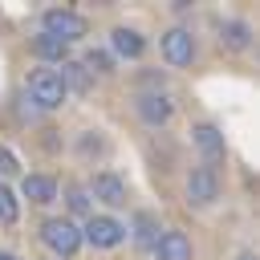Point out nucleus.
Listing matches in <instances>:
<instances>
[{
	"mask_svg": "<svg viewBox=\"0 0 260 260\" xmlns=\"http://www.w3.org/2000/svg\"><path fill=\"white\" fill-rule=\"evenodd\" d=\"M41 32L53 37V41L73 45V41H81V37L89 32V20H85L81 12H73V8H49V12L41 16Z\"/></svg>",
	"mask_w": 260,
	"mask_h": 260,
	"instance_id": "obj_1",
	"label": "nucleus"
},
{
	"mask_svg": "<svg viewBox=\"0 0 260 260\" xmlns=\"http://www.w3.org/2000/svg\"><path fill=\"white\" fill-rule=\"evenodd\" d=\"M41 240L49 244V252H57V256H73L85 240H81V228L73 223V219H65V215H53V219H45L41 223Z\"/></svg>",
	"mask_w": 260,
	"mask_h": 260,
	"instance_id": "obj_2",
	"label": "nucleus"
},
{
	"mask_svg": "<svg viewBox=\"0 0 260 260\" xmlns=\"http://www.w3.org/2000/svg\"><path fill=\"white\" fill-rule=\"evenodd\" d=\"M65 81H61V73L57 69H37L32 77H28V102H37V110H57L61 102H65Z\"/></svg>",
	"mask_w": 260,
	"mask_h": 260,
	"instance_id": "obj_3",
	"label": "nucleus"
},
{
	"mask_svg": "<svg viewBox=\"0 0 260 260\" xmlns=\"http://www.w3.org/2000/svg\"><path fill=\"white\" fill-rule=\"evenodd\" d=\"M81 240H89L93 248H118L126 240V228L114 215H89L85 228H81Z\"/></svg>",
	"mask_w": 260,
	"mask_h": 260,
	"instance_id": "obj_4",
	"label": "nucleus"
},
{
	"mask_svg": "<svg viewBox=\"0 0 260 260\" xmlns=\"http://www.w3.org/2000/svg\"><path fill=\"white\" fill-rule=\"evenodd\" d=\"M211 199H219V175H215V167H195L187 175V203L207 207Z\"/></svg>",
	"mask_w": 260,
	"mask_h": 260,
	"instance_id": "obj_5",
	"label": "nucleus"
},
{
	"mask_svg": "<svg viewBox=\"0 0 260 260\" xmlns=\"http://www.w3.org/2000/svg\"><path fill=\"white\" fill-rule=\"evenodd\" d=\"M162 57L171 65H191L195 61V37H191V28H167L162 32Z\"/></svg>",
	"mask_w": 260,
	"mask_h": 260,
	"instance_id": "obj_6",
	"label": "nucleus"
},
{
	"mask_svg": "<svg viewBox=\"0 0 260 260\" xmlns=\"http://www.w3.org/2000/svg\"><path fill=\"white\" fill-rule=\"evenodd\" d=\"M89 195L102 199L106 207H122V203H126V183H122L114 171H98L93 183H89Z\"/></svg>",
	"mask_w": 260,
	"mask_h": 260,
	"instance_id": "obj_7",
	"label": "nucleus"
},
{
	"mask_svg": "<svg viewBox=\"0 0 260 260\" xmlns=\"http://www.w3.org/2000/svg\"><path fill=\"white\" fill-rule=\"evenodd\" d=\"M191 138H195V146L203 150L207 162H219V158H223V134H219L211 122H199V126L191 130Z\"/></svg>",
	"mask_w": 260,
	"mask_h": 260,
	"instance_id": "obj_8",
	"label": "nucleus"
},
{
	"mask_svg": "<svg viewBox=\"0 0 260 260\" xmlns=\"http://www.w3.org/2000/svg\"><path fill=\"white\" fill-rule=\"evenodd\" d=\"M138 114H142V122L162 126V122L171 118V98H167V93H142V98H138Z\"/></svg>",
	"mask_w": 260,
	"mask_h": 260,
	"instance_id": "obj_9",
	"label": "nucleus"
},
{
	"mask_svg": "<svg viewBox=\"0 0 260 260\" xmlns=\"http://www.w3.org/2000/svg\"><path fill=\"white\" fill-rule=\"evenodd\" d=\"M154 252H158V260H191V240L183 232H162Z\"/></svg>",
	"mask_w": 260,
	"mask_h": 260,
	"instance_id": "obj_10",
	"label": "nucleus"
},
{
	"mask_svg": "<svg viewBox=\"0 0 260 260\" xmlns=\"http://www.w3.org/2000/svg\"><path fill=\"white\" fill-rule=\"evenodd\" d=\"M20 191H24V199H32V203H53V199H57V183H53L49 175H24Z\"/></svg>",
	"mask_w": 260,
	"mask_h": 260,
	"instance_id": "obj_11",
	"label": "nucleus"
},
{
	"mask_svg": "<svg viewBox=\"0 0 260 260\" xmlns=\"http://www.w3.org/2000/svg\"><path fill=\"white\" fill-rule=\"evenodd\" d=\"M110 45H114L118 57H130V61L142 57V49H146V41H142L134 28H114V32H110Z\"/></svg>",
	"mask_w": 260,
	"mask_h": 260,
	"instance_id": "obj_12",
	"label": "nucleus"
},
{
	"mask_svg": "<svg viewBox=\"0 0 260 260\" xmlns=\"http://www.w3.org/2000/svg\"><path fill=\"white\" fill-rule=\"evenodd\" d=\"M248 37H252V32H248L244 20H228V24L219 28V45H228V49H236V53L248 49Z\"/></svg>",
	"mask_w": 260,
	"mask_h": 260,
	"instance_id": "obj_13",
	"label": "nucleus"
},
{
	"mask_svg": "<svg viewBox=\"0 0 260 260\" xmlns=\"http://www.w3.org/2000/svg\"><path fill=\"white\" fill-rule=\"evenodd\" d=\"M32 53L41 57V61H65V53H69V45L65 41H53V37H32Z\"/></svg>",
	"mask_w": 260,
	"mask_h": 260,
	"instance_id": "obj_14",
	"label": "nucleus"
},
{
	"mask_svg": "<svg viewBox=\"0 0 260 260\" xmlns=\"http://www.w3.org/2000/svg\"><path fill=\"white\" fill-rule=\"evenodd\" d=\"M134 228H138V244H142V248H154V244H158V223H154L150 211H138V215H134Z\"/></svg>",
	"mask_w": 260,
	"mask_h": 260,
	"instance_id": "obj_15",
	"label": "nucleus"
},
{
	"mask_svg": "<svg viewBox=\"0 0 260 260\" xmlns=\"http://www.w3.org/2000/svg\"><path fill=\"white\" fill-rule=\"evenodd\" d=\"M20 219V203H16V195L0 183V223H16Z\"/></svg>",
	"mask_w": 260,
	"mask_h": 260,
	"instance_id": "obj_16",
	"label": "nucleus"
},
{
	"mask_svg": "<svg viewBox=\"0 0 260 260\" xmlns=\"http://www.w3.org/2000/svg\"><path fill=\"white\" fill-rule=\"evenodd\" d=\"M61 81H65V89H69V85H73V89H81V93L89 89V77H85V69H81L77 61H69V65L61 69Z\"/></svg>",
	"mask_w": 260,
	"mask_h": 260,
	"instance_id": "obj_17",
	"label": "nucleus"
},
{
	"mask_svg": "<svg viewBox=\"0 0 260 260\" xmlns=\"http://www.w3.org/2000/svg\"><path fill=\"white\" fill-rule=\"evenodd\" d=\"M16 171H20V167H16V154H12V150H4V146H0V183H4V179H8V175H16Z\"/></svg>",
	"mask_w": 260,
	"mask_h": 260,
	"instance_id": "obj_18",
	"label": "nucleus"
},
{
	"mask_svg": "<svg viewBox=\"0 0 260 260\" xmlns=\"http://www.w3.org/2000/svg\"><path fill=\"white\" fill-rule=\"evenodd\" d=\"M85 195H89L85 187H69V207H73V211H89V199H85Z\"/></svg>",
	"mask_w": 260,
	"mask_h": 260,
	"instance_id": "obj_19",
	"label": "nucleus"
},
{
	"mask_svg": "<svg viewBox=\"0 0 260 260\" xmlns=\"http://www.w3.org/2000/svg\"><path fill=\"white\" fill-rule=\"evenodd\" d=\"M85 65H98V69L106 73V69H110V57H106V53H89V57H85Z\"/></svg>",
	"mask_w": 260,
	"mask_h": 260,
	"instance_id": "obj_20",
	"label": "nucleus"
},
{
	"mask_svg": "<svg viewBox=\"0 0 260 260\" xmlns=\"http://www.w3.org/2000/svg\"><path fill=\"white\" fill-rule=\"evenodd\" d=\"M236 260H256V252H240V256H236Z\"/></svg>",
	"mask_w": 260,
	"mask_h": 260,
	"instance_id": "obj_21",
	"label": "nucleus"
},
{
	"mask_svg": "<svg viewBox=\"0 0 260 260\" xmlns=\"http://www.w3.org/2000/svg\"><path fill=\"white\" fill-rule=\"evenodd\" d=\"M0 260H16V256H12V252H0Z\"/></svg>",
	"mask_w": 260,
	"mask_h": 260,
	"instance_id": "obj_22",
	"label": "nucleus"
}]
</instances>
